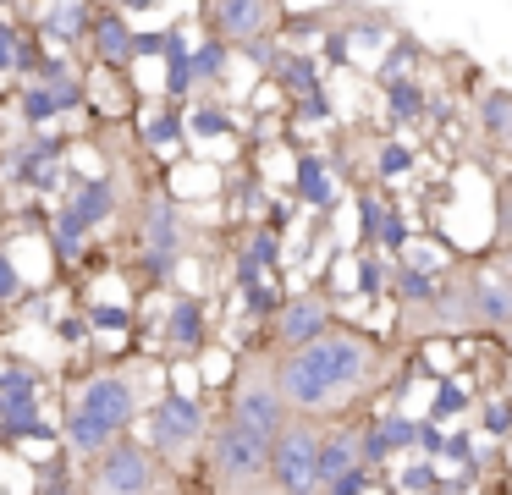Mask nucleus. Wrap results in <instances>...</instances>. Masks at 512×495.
I'll use <instances>...</instances> for the list:
<instances>
[{
    "label": "nucleus",
    "instance_id": "nucleus-1",
    "mask_svg": "<svg viewBox=\"0 0 512 495\" xmlns=\"http://www.w3.org/2000/svg\"><path fill=\"white\" fill-rule=\"evenodd\" d=\"M292 424V402L276 385V358L243 352L226 407L210 429V490L215 495H276L270 490V457L281 429Z\"/></svg>",
    "mask_w": 512,
    "mask_h": 495
},
{
    "label": "nucleus",
    "instance_id": "nucleus-2",
    "mask_svg": "<svg viewBox=\"0 0 512 495\" xmlns=\"http://www.w3.org/2000/svg\"><path fill=\"white\" fill-rule=\"evenodd\" d=\"M380 369H386V341L353 325L325 330L320 341H309L298 352H276L281 396L292 402V413H309V418L342 413L364 385L380 380Z\"/></svg>",
    "mask_w": 512,
    "mask_h": 495
},
{
    "label": "nucleus",
    "instance_id": "nucleus-3",
    "mask_svg": "<svg viewBox=\"0 0 512 495\" xmlns=\"http://www.w3.org/2000/svg\"><path fill=\"white\" fill-rule=\"evenodd\" d=\"M138 407H144V396H138L133 374L105 369V374H94V380H83V391L72 396V407H67V446L89 462L105 457L116 440H127Z\"/></svg>",
    "mask_w": 512,
    "mask_h": 495
},
{
    "label": "nucleus",
    "instance_id": "nucleus-4",
    "mask_svg": "<svg viewBox=\"0 0 512 495\" xmlns=\"http://www.w3.org/2000/svg\"><path fill=\"white\" fill-rule=\"evenodd\" d=\"M166 468L155 446H138V440H116L105 457L89 462V479L83 495H160L166 490Z\"/></svg>",
    "mask_w": 512,
    "mask_h": 495
},
{
    "label": "nucleus",
    "instance_id": "nucleus-5",
    "mask_svg": "<svg viewBox=\"0 0 512 495\" xmlns=\"http://www.w3.org/2000/svg\"><path fill=\"white\" fill-rule=\"evenodd\" d=\"M320 440H325L320 418L292 413V424L281 429V440H276V457H270V490L276 495H325Z\"/></svg>",
    "mask_w": 512,
    "mask_h": 495
},
{
    "label": "nucleus",
    "instance_id": "nucleus-6",
    "mask_svg": "<svg viewBox=\"0 0 512 495\" xmlns=\"http://www.w3.org/2000/svg\"><path fill=\"white\" fill-rule=\"evenodd\" d=\"M210 429L215 424H210V413H204V402L188 396V391H166L155 407H149V446H155L166 462H188Z\"/></svg>",
    "mask_w": 512,
    "mask_h": 495
},
{
    "label": "nucleus",
    "instance_id": "nucleus-7",
    "mask_svg": "<svg viewBox=\"0 0 512 495\" xmlns=\"http://www.w3.org/2000/svg\"><path fill=\"white\" fill-rule=\"evenodd\" d=\"M342 319L331 314V303H325L320 292H303L292 297V303L276 308V325H270V341H276V352H298L309 347V341H320L325 330H336Z\"/></svg>",
    "mask_w": 512,
    "mask_h": 495
},
{
    "label": "nucleus",
    "instance_id": "nucleus-8",
    "mask_svg": "<svg viewBox=\"0 0 512 495\" xmlns=\"http://www.w3.org/2000/svg\"><path fill=\"white\" fill-rule=\"evenodd\" d=\"M281 22V0H210V28L221 44H259Z\"/></svg>",
    "mask_w": 512,
    "mask_h": 495
},
{
    "label": "nucleus",
    "instance_id": "nucleus-9",
    "mask_svg": "<svg viewBox=\"0 0 512 495\" xmlns=\"http://www.w3.org/2000/svg\"><path fill=\"white\" fill-rule=\"evenodd\" d=\"M474 314H479V325L485 330H507L512 336V275H507V264H479L474 275Z\"/></svg>",
    "mask_w": 512,
    "mask_h": 495
},
{
    "label": "nucleus",
    "instance_id": "nucleus-10",
    "mask_svg": "<svg viewBox=\"0 0 512 495\" xmlns=\"http://www.w3.org/2000/svg\"><path fill=\"white\" fill-rule=\"evenodd\" d=\"M353 468H364V440H358L353 429H325V440H320V479L331 484V479H342V473H353Z\"/></svg>",
    "mask_w": 512,
    "mask_h": 495
},
{
    "label": "nucleus",
    "instance_id": "nucleus-11",
    "mask_svg": "<svg viewBox=\"0 0 512 495\" xmlns=\"http://www.w3.org/2000/svg\"><path fill=\"white\" fill-rule=\"evenodd\" d=\"M358 440H364V462H380L386 451H402V446H413V440H419V424H408V418L386 413V418H375V424H369Z\"/></svg>",
    "mask_w": 512,
    "mask_h": 495
},
{
    "label": "nucleus",
    "instance_id": "nucleus-12",
    "mask_svg": "<svg viewBox=\"0 0 512 495\" xmlns=\"http://www.w3.org/2000/svg\"><path fill=\"white\" fill-rule=\"evenodd\" d=\"M94 44H100V61H111V66L133 61V33H127V22L116 17V11L94 17Z\"/></svg>",
    "mask_w": 512,
    "mask_h": 495
},
{
    "label": "nucleus",
    "instance_id": "nucleus-13",
    "mask_svg": "<svg viewBox=\"0 0 512 495\" xmlns=\"http://www.w3.org/2000/svg\"><path fill=\"white\" fill-rule=\"evenodd\" d=\"M166 336H171V347H177V352H199L204 347V308L193 303V297H182V303L171 308V330H166Z\"/></svg>",
    "mask_w": 512,
    "mask_h": 495
},
{
    "label": "nucleus",
    "instance_id": "nucleus-14",
    "mask_svg": "<svg viewBox=\"0 0 512 495\" xmlns=\"http://www.w3.org/2000/svg\"><path fill=\"white\" fill-rule=\"evenodd\" d=\"M479 121H485V138L496 149H512V94L507 88H490L485 105H479Z\"/></svg>",
    "mask_w": 512,
    "mask_h": 495
},
{
    "label": "nucleus",
    "instance_id": "nucleus-15",
    "mask_svg": "<svg viewBox=\"0 0 512 495\" xmlns=\"http://www.w3.org/2000/svg\"><path fill=\"white\" fill-rule=\"evenodd\" d=\"M45 33H56V39H78L83 33V0H50L45 6Z\"/></svg>",
    "mask_w": 512,
    "mask_h": 495
},
{
    "label": "nucleus",
    "instance_id": "nucleus-16",
    "mask_svg": "<svg viewBox=\"0 0 512 495\" xmlns=\"http://www.w3.org/2000/svg\"><path fill=\"white\" fill-rule=\"evenodd\" d=\"M105 209H111V187L94 182V187H83V198L67 209V226H72V231H78V226H94V220H100Z\"/></svg>",
    "mask_w": 512,
    "mask_h": 495
},
{
    "label": "nucleus",
    "instance_id": "nucleus-17",
    "mask_svg": "<svg viewBox=\"0 0 512 495\" xmlns=\"http://www.w3.org/2000/svg\"><path fill=\"white\" fill-rule=\"evenodd\" d=\"M397 292L408 297V303H435V292H441V286H435L424 270H413V264H402V270H397Z\"/></svg>",
    "mask_w": 512,
    "mask_h": 495
},
{
    "label": "nucleus",
    "instance_id": "nucleus-18",
    "mask_svg": "<svg viewBox=\"0 0 512 495\" xmlns=\"http://www.w3.org/2000/svg\"><path fill=\"white\" fill-rule=\"evenodd\" d=\"M303 198L309 204H331V176H320V160H303Z\"/></svg>",
    "mask_w": 512,
    "mask_h": 495
},
{
    "label": "nucleus",
    "instance_id": "nucleus-19",
    "mask_svg": "<svg viewBox=\"0 0 512 495\" xmlns=\"http://www.w3.org/2000/svg\"><path fill=\"white\" fill-rule=\"evenodd\" d=\"M364 490H369V462H364V468H353V473H342V479L325 484V495H364Z\"/></svg>",
    "mask_w": 512,
    "mask_h": 495
},
{
    "label": "nucleus",
    "instance_id": "nucleus-20",
    "mask_svg": "<svg viewBox=\"0 0 512 495\" xmlns=\"http://www.w3.org/2000/svg\"><path fill=\"white\" fill-rule=\"evenodd\" d=\"M485 429H496V435H507V429H512V402H507V396H496V402L485 407Z\"/></svg>",
    "mask_w": 512,
    "mask_h": 495
},
{
    "label": "nucleus",
    "instance_id": "nucleus-21",
    "mask_svg": "<svg viewBox=\"0 0 512 495\" xmlns=\"http://www.w3.org/2000/svg\"><path fill=\"white\" fill-rule=\"evenodd\" d=\"M17 292H23V281H17L12 259H6V253H0V303H6V297H17Z\"/></svg>",
    "mask_w": 512,
    "mask_h": 495
},
{
    "label": "nucleus",
    "instance_id": "nucleus-22",
    "mask_svg": "<svg viewBox=\"0 0 512 495\" xmlns=\"http://www.w3.org/2000/svg\"><path fill=\"white\" fill-rule=\"evenodd\" d=\"M402 484H408V490H435V473L419 462V468H408V473H402Z\"/></svg>",
    "mask_w": 512,
    "mask_h": 495
},
{
    "label": "nucleus",
    "instance_id": "nucleus-23",
    "mask_svg": "<svg viewBox=\"0 0 512 495\" xmlns=\"http://www.w3.org/2000/svg\"><path fill=\"white\" fill-rule=\"evenodd\" d=\"M397 116H419V88H402L397 94Z\"/></svg>",
    "mask_w": 512,
    "mask_h": 495
},
{
    "label": "nucleus",
    "instance_id": "nucleus-24",
    "mask_svg": "<svg viewBox=\"0 0 512 495\" xmlns=\"http://www.w3.org/2000/svg\"><path fill=\"white\" fill-rule=\"evenodd\" d=\"M380 165H386V171H402V165H408V154H402L397 143H391V149H386V160H380Z\"/></svg>",
    "mask_w": 512,
    "mask_h": 495
},
{
    "label": "nucleus",
    "instance_id": "nucleus-25",
    "mask_svg": "<svg viewBox=\"0 0 512 495\" xmlns=\"http://www.w3.org/2000/svg\"><path fill=\"white\" fill-rule=\"evenodd\" d=\"M501 264H507V275H512V242H507V248H501Z\"/></svg>",
    "mask_w": 512,
    "mask_h": 495
}]
</instances>
